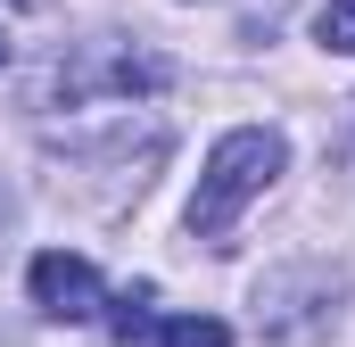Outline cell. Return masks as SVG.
I'll use <instances>...</instances> for the list:
<instances>
[{
  "mask_svg": "<svg viewBox=\"0 0 355 347\" xmlns=\"http://www.w3.org/2000/svg\"><path fill=\"white\" fill-rule=\"evenodd\" d=\"M281 166H289V149H281V133H272V124H240V133H223V141L207 149V174H198L190 232H198V240H223V232H232V215H240L248 198H265Z\"/></svg>",
  "mask_w": 355,
  "mask_h": 347,
  "instance_id": "1",
  "label": "cell"
},
{
  "mask_svg": "<svg viewBox=\"0 0 355 347\" xmlns=\"http://www.w3.org/2000/svg\"><path fill=\"white\" fill-rule=\"evenodd\" d=\"M25 289H33V306L50 314V323H91L99 314V273H91V257H67V248H42L33 257V273H25Z\"/></svg>",
  "mask_w": 355,
  "mask_h": 347,
  "instance_id": "2",
  "label": "cell"
},
{
  "mask_svg": "<svg viewBox=\"0 0 355 347\" xmlns=\"http://www.w3.org/2000/svg\"><path fill=\"white\" fill-rule=\"evenodd\" d=\"M157 347H232V323H215V314H174Z\"/></svg>",
  "mask_w": 355,
  "mask_h": 347,
  "instance_id": "3",
  "label": "cell"
},
{
  "mask_svg": "<svg viewBox=\"0 0 355 347\" xmlns=\"http://www.w3.org/2000/svg\"><path fill=\"white\" fill-rule=\"evenodd\" d=\"M149 339V281L116 289V347H141Z\"/></svg>",
  "mask_w": 355,
  "mask_h": 347,
  "instance_id": "4",
  "label": "cell"
},
{
  "mask_svg": "<svg viewBox=\"0 0 355 347\" xmlns=\"http://www.w3.org/2000/svg\"><path fill=\"white\" fill-rule=\"evenodd\" d=\"M314 42L339 50V58H355V0H331V8L314 17Z\"/></svg>",
  "mask_w": 355,
  "mask_h": 347,
  "instance_id": "5",
  "label": "cell"
},
{
  "mask_svg": "<svg viewBox=\"0 0 355 347\" xmlns=\"http://www.w3.org/2000/svg\"><path fill=\"white\" fill-rule=\"evenodd\" d=\"M0 67H8V33H0Z\"/></svg>",
  "mask_w": 355,
  "mask_h": 347,
  "instance_id": "6",
  "label": "cell"
},
{
  "mask_svg": "<svg viewBox=\"0 0 355 347\" xmlns=\"http://www.w3.org/2000/svg\"><path fill=\"white\" fill-rule=\"evenodd\" d=\"M17 8H50V0H17Z\"/></svg>",
  "mask_w": 355,
  "mask_h": 347,
  "instance_id": "7",
  "label": "cell"
}]
</instances>
